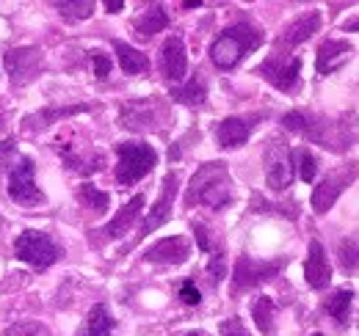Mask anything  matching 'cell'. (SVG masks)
<instances>
[{
  "instance_id": "obj_22",
  "label": "cell",
  "mask_w": 359,
  "mask_h": 336,
  "mask_svg": "<svg viewBox=\"0 0 359 336\" xmlns=\"http://www.w3.org/2000/svg\"><path fill=\"white\" fill-rule=\"evenodd\" d=\"M114 328H116V320L111 317L108 306L97 303V306H91L89 317L83 320V328L78 331V336H111Z\"/></svg>"
},
{
  "instance_id": "obj_19",
  "label": "cell",
  "mask_w": 359,
  "mask_h": 336,
  "mask_svg": "<svg viewBox=\"0 0 359 336\" xmlns=\"http://www.w3.org/2000/svg\"><path fill=\"white\" fill-rule=\"evenodd\" d=\"M141 210H144V196L138 193V196H133L122 210L114 215V220H111L108 226H102V229H100V232H102V237H105V240H116V237H122L125 232H130V226L138 220Z\"/></svg>"
},
{
  "instance_id": "obj_31",
  "label": "cell",
  "mask_w": 359,
  "mask_h": 336,
  "mask_svg": "<svg viewBox=\"0 0 359 336\" xmlns=\"http://www.w3.org/2000/svg\"><path fill=\"white\" fill-rule=\"evenodd\" d=\"M224 276H226L224 248H213L210 251V262H208V281H210V287H219Z\"/></svg>"
},
{
  "instance_id": "obj_36",
  "label": "cell",
  "mask_w": 359,
  "mask_h": 336,
  "mask_svg": "<svg viewBox=\"0 0 359 336\" xmlns=\"http://www.w3.org/2000/svg\"><path fill=\"white\" fill-rule=\"evenodd\" d=\"M180 300L188 303V306H199V303H202V293L196 290L194 281H185V284L180 287Z\"/></svg>"
},
{
  "instance_id": "obj_9",
  "label": "cell",
  "mask_w": 359,
  "mask_h": 336,
  "mask_svg": "<svg viewBox=\"0 0 359 336\" xmlns=\"http://www.w3.org/2000/svg\"><path fill=\"white\" fill-rule=\"evenodd\" d=\"M285 267V262H257L252 259L249 253H241L238 256V265H235V276H232V293H246V290H255L257 284L271 281L279 270Z\"/></svg>"
},
{
  "instance_id": "obj_25",
  "label": "cell",
  "mask_w": 359,
  "mask_h": 336,
  "mask_svg": "<svg viewBox=\"0 0 359 336\" xmlns=\"http://www.w3.org/2000/svg\"><path fill=\"white\" fill-rule=\"evenodd\" d=\"M114 50H116V58H119L122 72H128V75H141V72L149 69V58H147L141 50H135V47H130V44H125V42H114Z\"/></svg>"
},
{
  "instance_id": "obj_15",
  "label": "cell",
  "mask_w": 359,
  "mask_h": 336,
  "mask_svg": "<svg viewBox=\"0 0 359 336\" xmlns=\"http://www.w3.org/2000/svg\"><path fill=\"white\" fill-rule=\"evenodd\" d=\"M351 55H354L351 42L329 39V42L320 44L318 52H315V69H318V75H332V72H337L340 66H346V64L351 61Z\"/></svg>"
},
{
  "instance_id": "obj_20",
  "label": "cell",
  "mask_w": 359,
  "mask_h": 336,
  "mask_svg": "<svg viewBox=\"0 0 359 336\" xmlns=\"http://www.w3.org/2000/svg\"><path fill=\"white\" fill-rule=\"evenodd\" d=\"M119 125H125L128 130H155V102L152 99H147V102H130V105H125L122 108V113H119Z\"/></svg>"
},
{
  "instance_id": "obj_14",
  "label": "cell",
  "mask_w": 359,
  "mask_h": 336,
  "mask_svg": "<svg viewBox=\"0 0 359 336\" xmlns=\"http://www.w3.org/2000/svg\"><path fill=\"white\" fill-rule=\"evenodd\" d=\"M260 116H226L216 127V141L222 149H238L249 141L252 130L257 127Z\"/></svg>"
},
{
  "instance_id": "obj_43",
  "label": "cell",
  "mask_w": 359,
  "mask_h": 336,
  "mask_svg": "<svg viewBox=\"0 0 359 336\" xmlns=\"http://www.w3.org/2000/svg\"><path fill=\"white\" fill-rule=\"evenodd\" d=\"M313 336H323V334H313Z\"/></svg>"
},
{
  "instance_id": "obj_10",
  "label": "cell",
  "mask_w": 359,
  "mask_h": 336,
  "mask_svg": "<svg viewBox=\"0 0 359 336\" xmlns=\"http://www.w3.org/2000/svg\"><path fill=\"white\" fill-rule=\"evenodd\" d=\"M260 75L271 85H276L279 91H293L299 85V78H302V58L299 55H276V52H271L269 58L263 61V66H260Z\"/></svg>"
},
{
  "instance_id": "obj_33",
  "label": "cell",
  "mask_w": 359,
  "mask_h": 336,
  "mask_svg": "<svg viewBox=\"0 0 359 336\" xmlns=\"http://www.w3.org/2000/svg\"><path fill=\"white\" fill-rule=\"evenodd\" d=\"M0 336H50L42 323H14L8 326Z\"/></svg>"
},
{
  "instance_id": "obj_6",
  "label": "cell",
  "mask_w": 359,
  "mask_h": 336,
  "mask_svg": "<svg viewBox=\"0 0 359 336\" xmlns=\"http://www.w3.org/2000/svg\"><path fill=\"white\" fill-rule=\"evenodd\" d=\"M8 199L22 207H39L45 204V193L36 185V168L31 158H17V163L8 168Z\"/></svg>"
},
{
  "instance_id": "obj_23",
  "label": "cell",
  "mask_w": 359,
  "mask_h": 336,
  "mask_svg": "<svg viewBox=\"0 0 359 336\" xmlns=\"http://www.w3.org/2000/svg\"><path fill=\"white\" fill-rule=\"evenodd\" d=\"M172 99H177L180 105H191V108L202 105V102L208 99V85H205V78L196 72V75H194L185 85H175V88H172Z\"/></svg>"
},
{
  "instance_id": "obj_44",
  "label": "cell",
  "mask_w": 359,
  "mask_h": 336,
  "mask_svg": "<svg viewBox=\"0 0 359 336\" xmlns=\"http://www.w3.org/2000/svg\"><path fill=\"white\" fill-rule=\"evenodd\" d=\"M0 127H3V122H0Z\"/></svg>"
},
{
  "instance_id": "obj_26",
  "label": "cell",
  "mask_w": 359,
  "mask_h": 336,
  "mask_svg": "<svg viewBox=\"0 0 359 336\" xmlns=\"http://www.w3.org/2000/svg\"><path fill=\"white\" fill-rule=\"evenodd\" d=\"M89 111V105H69V108H45L39 111L36 116H28L25 119V130H45L55 119H67V116H75V113H83Z\"/></svg>"
},
{
  "instance_id": "obj_41",
  "label": "cell",
  "mask_w": 359,
  "mask_h": 336,
  "mask_svg": "<svg viewBox=\"0 0 359 336\" xmlns=\"http://www.w3.org/2000/svg\"><path fill=\"white\" fill-rule=\"evenodd\" d=\"M188 336H202V334H199V331H194V334H188Z\"/></svg>"
},
{
  "instance_id": "obj_12",
  "label": "cell",
  "mask_w": 359,
  "mask_h": 336,
  "mask_svg": "<svg viewBox=\"0 0 359 336\" xmlns=\"http://www.w3.org/2000/svg\"><path fill=\"white\" fill-rule=\"evenodd\" d=\"M354 179H357V166H343V168H337V171H332V174L313 190V210L318 212V215L329 212V207L337 202V196H340Z\"/></svg>"
},
{
  "instance_id": "obj_21",
  "label": "cell",
  "mask_w": 359,
  "mask_h": 336,
  "mask_svg": "<svg viewBox=\"0 0 359 336\" xmlns=\"http://www.w3.org/2000/svg\"><path fill=\"white\" fill-rule=\"evenodd\" d=\"M169 25V14H166V8L163 6H149L141 17H135L133 20V31L138 39H152L155 34H161L163 28Z\"/></svg>"
},
{
  "instance_id": "obj_8",
  "label": "cell",
  "mask_w": 359,
  "mask_h": 336,
  "mask_svg": "<svg viewBox=\"0 0 359 336\" xmlns=\"http://www.w3.org/2000/svg\"><path fill=\"white\" fill-rule=\"evenodd\" d=\"M282 125L285 130H293V132H302V135H307L310 141L315 144H320V146H326V149H346V144L343 141H337L334 135H332V130H334V122H329V119H318V116H310V113H302V111H290V113H285V119H282Z\"/></svg>"
},
{
  "instance_id": "obj_29",
  "label": "cell",
  "mask_w": 359,
  "mask_h": 336,
  "mask_svg": "<svg viewBox=\"0 0 359 336\" xmlns=\"http://www.w3.org/2000/svg\"><path fill=\"white\" fill-rule=\"evenodd\" d=\"M55 11L67 20V22H75V20H86L94 11V3L91 0H81V3H67V0H58L55 3Z\"/></svg>"
},
{
  "instance_id": "obj_35",
  "label": "cell",
  "mask_w": 359,
  "mask_h": 336,
  "mask_svg": "<svg viewBox=\"0 0 359 336\" xmlns=\"http://www.w3.org/2000/svg\"><path fill=\"white\" fill-rule=\"evenodd\" d=\"M14 155H17V141H14V138H6V141H0V174H3L6 168H11V160H14Z\"/></svg>"
},
{
  "instance_id": "obj_38",
  "label": "cell",
  "mask_w": 359,
  "mask_h": 336,
  "mask_svg": "<svg viewBox=\"0 0 359 336\" xmlns=\"http://www.w3.org/2000/svg\"><path fill=\"white\" fill-rule=\"evenodd\" d=\"M191 229H194V234H196V243H199V251L210 253L213 251V246H210V234H208V229L199 223V220H194L191 223Z\"/></svg>"
},
{
  "instance_id": "obj_24",
  "label": "cell",
  "mask_w": 359,
  "mask_h": 336,
  "mask_svg": "<svg viewBox=\"0 0 359 336\" xmlns=\"http://www.w3.org/2000/svg\"><path fill=\"white\" fill-rule=\"evenodd\" d=\"M351 300H354V290H348V287H346V290H334V293L323 300V309L337 320L340 328L348 326V317H351Z\"/></svg>"
},
{
  "instance_id": "obj_4",
  "label": "cell",
  "mask_w": 359,
  "mask_h": 336,
  "mask_svg": "<svg viewBox=\"0 0 359 336\" xmlns=\"http://www.w3.org/2000/svg\"><path fill=\"white\" fill-rule=\"evenodd\" d=\"M14 256L36 270H45L53 262H58L64 256V248L42 229H25L17 240H14Z\"/></svg>"
},
{
  "instance_id": "obj_17",
  "label": "cell",
  "mask_w": 359,
  "mask_h": 336,
  "mask_svg": "<svg viewBox=\"0 0 359 336\" xmlns=\"http://www.w3.org/2000/svg\"><path fill=\"white\" fill-rule=\"evenodd\" d=\"M185 69H188V58H185V44L180 36H169L163 47H161V72L166 80L180 83L185 78Z\"/></svg>"
},
{
  "instance_id": "obj_40",
  "label": "cell",
  "mask_w": 359,
  "mask_h": 336,
  "mask_svg": "<svg viewBox=\"0 0 359 336\" xmlns=\"http://www.w3.org/2000/svg\"><path fill=\"white\" fill-rule=\"evenodd\" d=\"M346 31H359V20H351V22H346Z\"/></svg>"
},
{
  "instance_id": "obj_37",
  "label": "cell",
  "mask_w": 359,
  "mask_h": 336,
  "mask_svg": "<svg viewBox=\"0 0 359 336\" xmlns=\"http://www.w3.org/2000/svg\"><path fill=\"white\" fill-rule=\"evenodd\" d=\"M219 331H222V336H252L249 331H246V326H243L238 317H229V320H224Z\"/></svg>"
},
{
  "instance_id": "obj_34",
  "label": "cell",
  "mask_w": 359,
  "mask_h": 336,
  "mask_svg": "<svg viewBox=\"0 0 359 336\" xmlns=\"http://www.w3.org/2000/svg\"><path fill=\"white\" fill-rule=\"evenodd\" d=\"M91 61H94V75L100 80H108V75H111V58L102 50H91Z\"/></svg>"
},
{
  "instance_id": "obj_1",
  "label": "cell",
  "mask_w": 359,
  "mask_h": 336,
  "mask_svg": "<svg viewBox=\"0 0 359 336\" xmlns=\"http://www.w3.org/2000/svg\"><path fill=\"white\" fill-rule=\"evenodd\" d=\"M232 199H235V185H232L229 168L222 160L199 166L185 190V207L205 204L210 210H224L232 204Z\"/></svg>"
},
{
  "instance_id": "obj_32",
  "label": "cell",
  "mask_w": 359,
  "mask_h": 336,
  "mask_svg": "<svg viewBox=\"0 0 359 336\" xmlns=\"http://www.w3.org/2000/svg\"><path fill=\"white\" fill-rule=\"evenodd\" d=\"M296 163H299V176L304 182H313L315 171H318V163H315V155L310 149H299L296 152Z\"/></svg>"
},
{
  "instance_id": "obj_18",
  "label": "cell",
  "mask_w": 359,
  "mask_h": 336,
  "mask_svg": "<svg viewBox=\"0 0 359 336\" xmlns=\"http://www.w3.org/2000/svg\"><path fill=\"white\" fill-rule=\"evenodd\" d=\"M304 279L313 290H326L329 281H332V267H329V259L323 246L313 240L310 243V253H307V265H304Z\"/></svg>"
},
{
  "instance_id": "obj_7",
  "label": "cell",
  "mask_w": 359,
  "mask_h": 336,
  "mask_svg": "<svg viewBox=\"0 0 359 336\" xmlns=\"http://www.w3.org/2000/svg\"><path fill=\"white\" fill-rule=\"evenodd\" d=\"M3 66H6V72L11 78V85L22 88V85L34 83L42 75L45 58H42L39 47H14V50H6Z\"/></svg>"
},
{
  "instance_id": "obj_2",
  "label": "cell",
  "mask_w": 359,
  "mask_h": 336,
  "mask_svg": "<svg viewBox=\"0 0 359 336\" xmlns=\"http://www.w3.org/2000/svg\"><path fill=\"white\" fill-rule=\"evenodd\" d=\"M263 44V31L255 28L252 22H235L229 25L224 34H219V39L210 44V61L219 69H232L238 66L252 50H257Z\"/></svg>"
},
{
  "instance_id": "obj_27",
  "label": "cell",
  "mask_w": 359,
  "mask_h": 336,
  "mask_svg": "<svg viewBox=\"0 0 359 336\" xmlns=\"http://www.w3.org/2000/svg\"><path fill=\"white\" fill-rule=\"evenodd\" d=\"M273 300H271L269 295H260L255 303H252V317H255V323H257V328L263 331L266 336L273 334Z\"/></svg>"
},
{
  "instance_id": "obj_42",
  "label": "cell",
  "mask_w": 359,
  "mask_h": 336,
  "mask_svg": "<svg viewBox=\"0 0 359 336\" xmlns=\"http://www.w3.org/2000/svg\"><path fill=\"white\" fill-rule=\"evenodd\" d=\"M0 226H3V218H0Z\"/></svg>"
},
{
  "instance_id": "obj_30",
  "label": "cell",
  "mask_w": 359,
  "mask_h": 336,
  "mask_svg": "<svg viewBox=\"0 0 359 336\" xmlns=\"http://www.w3.org/2000/svg\"><path fill=\"white\" fill-rule=\"evenodd\" d=\"M337 259H340V267H343L346 273H354V270L359 267V246H357V240L346 237V240L337 246Z\"/></svg>"
},
{
  "instance_id": "obj_11",
  "label": "cell",
  "mask_w": 359,
  "mask_h": 336,
  "mask_svg": "<svg viewBox=\"0 0 359 336\" xmlns=\"http://www.w3.org/2000/svg\"><path fill=\"white\" fill-rule=\"evenodd\" d=\"M175 196H177V174H175V171H169V174L163 176V185H161V199L155 202V207H152L149 215L144 218V223H141V229H138V237L133 240V246L138 243V240H144L147 234H152L158 226H163V223L172 218Z\"/></svg>"
},
{
  "instance_id": "obj_16",
  "label": "cell",
  "mask_w": 359,
  "mask_h": 336,
  "mask_svg": "<svg viewBox=\"0 0 359 336\" xmlns=\"http://www.w3.org/2000/svg\"><path fill=\"white\" fill-rule=\"evenodd\" d=\"M188 256H191V243L182 234L158 240L155 246H149L144 251V259L147 262H155V265H182Z\"/></svg>"
},
{
  "instance_id": "obj_39",
  "label": "cell",
  "mask_w": 359,
  "mask_h": 336,
  "mask_svg": "<svg viewBox=\"0 0 359 336\" xmlns=\"http://www.w3.org/2000/svg\"><path fill=\"white\" fill-rule=\"evenodd\" d=\"M105 8H108L111 14H116V11L125 8V0H105Z\"/></svg>"
},
{
  "instance_id": "obj_3",
  "label": "cell",
  "mask_w": 359,
  "mask_h": 336,
  "mask_svg": "<svg viewBox=\"0 0 359 336\" xmlns=\"http://www.w3.org/2000/svg\"><path fill=\"white\" fill-rule=\"evenodd\" d=\"M116 155H119V163H116V182L119 185H135L158 163V152L144 141H119Z\"/></svg>"
},
{
  "instance_id": "obj_5",
  "label": "cell",
  "mask_w": 359,
  "mask_h": 336,
  "mask_svg": "<svg viewBox=\"0 0 359 336\" xmlns=\"http://www.w3.org/2000/svg\"><path fill=\"white\" fill-rule=\"evenodd\" d=\"M263 166H266V182L273 193H285L293 185L296 166H293V155L290 146L282 138H269L266 152H263Z\"/></svg>"
},
{
  "instance_id": "obj_13",
  "label": "cell",
  "mask_w": 359,
  "mask_h": 336,
  "mask_svg": "<svg viewBox=\"0 0 359 336\" xmlns=\"http://www.w3.org/2000/svg\"><path fill=\"white\" fill-rule=\"evenodd\" d=\"M320 28V11H307L302 17H296L290 25H285V31L279 34V39L273 44V52L276 55H287L293 47L304 44L313 34H318Z\"/></svg>"
},
{
  "instance_id": "obj_28",
  "label": "cell",
  "mask_w": 359,
  "mask_h": 336,
  "mask_svg": "<svg viewBox=\"0 0 359 336\" xmlns=\"http://www.w3.org/2000/svg\"><path fill=\"white\" fill-rule=\"evenodd\" d=\"M78 199H81V202L94 212H105L108 210V204H111V196H108V193H102L100 188L89 185V182L78 188Z\"/></svg>"
}]
</instances>
